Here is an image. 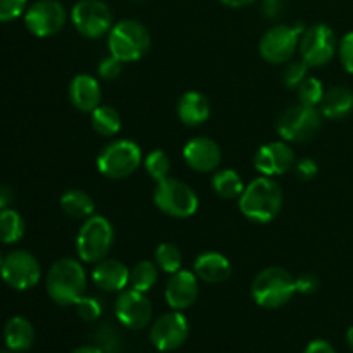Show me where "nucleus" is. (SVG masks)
<instances>
[{
  "mask_svg": "<svg viewBox=\"0 0 353 353\" xmlns=\"http://www.w3.org/2000/svg\"><path fill=\"white\" fill-rule=\"evenodd\" d=\"M240 212L248 221L257 224H268L279 216L283 207V190L274 178L259 176L245 186L238 199Z\"/></svg>",
  "mask_w": 353,
  "mask_h": 353,
  "instance_id": "f257e3e1",
  "label": "nucleus"
},
{
  "mask_svg": "<svg viewBox=\"0 0 353 353\" xmlns=\"http://www.w3.org/2000/svg\"><path fill=\"white\" fill-rule=\"evenodd\" d=\"M86 292V271L81 261L71 257L59 259L47 274V293L61 307L74 305Z\"/></svg>",
  "mask_w": 353,
  "mask_h": 353,
  "instance_id": "f03ea898",
  "label": "nucleus"
},
{
  "mask_svg": "<svg viewBox=\"0 0 353 353\" xmlns=\"http://www.w3.org/2000/svg\"><path fill=\"white\" fill-rule=\"evenodd\" d=\"M250 293L262 309H279L296 295L295 276L283 268H265L252 281Z\"/></svg>",
  "mask_w": 353,
  "mask_h": 353,
  "instance_id": "7ed1b4c3",
  "label": "nucleus"
},
{
  "mask_svg": "<svg viewBox=\"0 0 353 353\" xmlns=\"http://www.w3.org/2000/svg\"><path fill=\"white\" fill-rule=\"evenodd\" d=\"M114 245V228L103 216H90L83 221L76 236V254L85 264H97L109 255Z\"/></svg>",
  "mask_w": 353,
  "mask_h": 353,
  "instance_id": "20e7f679",
  "label": "nucleus"
},
{
  "mask_svg": "<svg viewBox=\"0 0 353 353\" xmlns=\"http://www.w3.org/2000/svg\"><path fill=\"white\" fill-rule=\"evenodd\" d=\"M107 45L121 62L140 61L150 48V33L140 21L123 19L110 28Z\"/></svg>",
  "mask_w": 353,
  "mask_h": 353,
  "instance_id": "39448f33",
  "label": "nucleus"
},
{
  "mask_svg": "<svg viewBox=\"0 0 353 353\" xmlns=\"http://www.w3.org/2000/svg\"><path fill=\"white\" fill-rule=\"evenodd\" d=\"M143 164L140 145L133 140H114L107 143L97 155L100 174L109 179L130 178Z\"/></svg>",
  "mask_w": 353,
  "mask_h": 353,
  "instance_id": "423d86ee",
  "label": "nucleus"
},
{
  "mask_svg": "<svg viewBox=\"0 0 353 353\" xmlns=\"http://www.w3.org/2000/svg\"><path fill=\"white\" fill-rule=\"evenodd\" d=\"M154 203L161 212L174 219H186L199 210V195L185 181L165 178L154 190Z\"/></svg>",
  "mask_w": 353,
  "mask_h": 353,
  "instance_id": "0eeeda50",
  "label": "nucleus"
},
{
  "mask_svg": "<svg viewBox=\"0 0 353 353\" xmlns=\"http://www.w3.org/2000/svg\"><path fill=\"white\" fill-rule=\"evenodd\" d=\"M323 126V114L317 107L296 103L283 110L281 116L276 121V131L279 138L288 143H302L309 141L317 134Z\"/></svg>",
  "mask_w": 353,
  "mask_h": 353,
  "instance_id": "6e6552de",
  "label": "nucleus"
},
{
  "mask_svg": "<svg viewBox=\"0 0 353 353\" xmlns=\"http://www.w3.org/2000/svg\"><path fill=\"white\" fill-rule=\"evenodd\" d=\"M303 24L288 26V24H276L269 28L261 38L259 43V54L269 64H286L293 59L295 52L299 50L300 37L303 33Z\"/></svg>",
  "mask_w": 353,
  "mask_h": 353,
  "instance_id": "1a4fd4ad",
  "label": "nucleus"
},
{
  "mask_svg": "<svg viewBox=\"0 0 353 353\" xmlns=\"http://www.w3.org/2000/svg\"><path fill=\"white\" fill-rule=\"evenodd\" d=\"M338 40L333 28L326 23H316L305 28L300 37L299 52L310 68H323L330 64L338 52Z\"/></svg>",
  "mask_w": 353,
  "mask_h": 353,
  "instance_id": "9d476101",
  "label": "nucleus"
},
{
  "mask_svg": "<svg viewBox=\"0 0 353 353\" xmlns=\"http://www.w3.org/2000/svg\"><path fill=\"white\" fill-rule=\"evenodd\" d=\"M71 23L85 38H102L109 34L112 12L103 0H79L71 9Z\"/></svg>",
  "mask_w": 353,
  "mask_h": 353,
  "instance_id": "9b49d317",
  "label": "nucleus"
},
{
  "mask_svg": "<svg viewBox=\"0 0 353 353\" xmlns=\"http://www.w3.org/2000/svg\"><path fill=\"white\" fill-rule=\"evenodd\" d=\"M0 276L7 286L17 292L34 288L41 279V265L33 254L26 250H14L3 257Z\"/></svg>",
  "mask_w": 353,
  "mask_h": 353,
  "instance_id": "f8f14e48",
  "label": "nucleus"
},
{
  "mask_svg": "<svg viewBox=\"0 0 353 353\" xmlns=\"http://www.w3.org/2000/svg\"><path fill=\"white\" fill-rule=\"evenodd\" d=\"M65 17L64 6L57 0H37L24 12V24L34 37L48 38L64 28Z\"/></svg>",
  "mask_w": 353,
  "mask_h": 353,
  "instance_id": "ddd939ff",
  "label": "nucleus"
},
{
  "mask_svg": "<svg viewBox=\"0 0 353 353\" xmlns=\"http://www.w3.org/2000/svg\"><path fill=\"white\" fill-rule=\"evenodd\" d=\"M190 334V324L179 310L164 314L150 327V341L159 352H172L181 347Z\"/></svg>",
  "mask_w": 353,
  "mask_h": 353,
  "instance_id": "4468645a",
  "label": "nucleus"
},
{
  "mask_svg": "<svg viewBox=\"0 0 353 353\" xmlns=\"http://www.w3.org/2000/svg\"><path fill=\"white\" fill-rule=\"evenodd\" d=\"M117 321L128 330H143L152 321V303L145 293L130 288L119 293L114 303Z\"/></svg>",
  "mask_w": 353,
  "mask_h": 353,
  "instance_id": "2eb2a0df",
  "label": "nucleus"
},
{
  "mask_svg": "<svg viewBox=\"0 0 353 353\" xmlns=\"http://www.w3.org/2000/svg\"><path fill=\"white\" fill-rule=\"evenodd\" d=\"M295 152L288 141H269L261 145L254 155V165L262 176H283L295 165Z\"/></svg>",
  "mask_w": 353,
  "mask_h": 353,
  "instance_id": "dca6fc26",
  "label": "nucleus"
},
{
  "mask_svg": "<svg viewBox=\"0 0 353 353\" xmlns=\"http://www.w3.org/2000/svg\"><path fill=\"white\" fill-rule=\"evenodd\" d=\"M199 281L200 279L196 278L195 272L186 271V269H179L178 272L171 274L164 290L168 305L179 312L190 309L199 299Z\"/></svg>",
  "mask_w": 353,
  "mask_h": 353,
  "instance_id": "f3484780",
  "label": "nucleus"
},
{
  "mask_svg": "<svg viewBox=\"0 0 353 353\" xmlns=\"http://www.w3.org/2000/svg\"><path fill=\"white\" fill-rule=\"evenodd\" d=\"M183 159L186 165L196 172H214L221 165V147L217 141L207 137H195L186 141L183 148Z\"/></svg>",
  "mask_w": 353,
  "mask_h": 353,
  "instance_id": "a211bd4d",
  "label": "nucleus"
},
{
  "mask_svg": "<svg viewBox=\"0 0 353 353\" xmlns=\"http://www.w3.org/2000/svg\"><path fill=\"white\" fill-rule=\"evenodd\" d=\"M92 281L102 292L121 293L130 286V269L117 259L105 257L93 264Z\"/></svg>",
  "mask_w": 353,
  "mask_h": 353,
  "instance_id": "6ab92c4d",
  "label": "nucleus"
},
{
  "mask_svg": "<svg viewBox=\"0 0 353 353\" xmlns=\"http://www.w3.org/2000/svg\"><path fill=\"white\" fill-rule=\"evenodd\" d=\"M68 95L72 107L79 112H92L100 105L102 100V88L100 83L92 74H76L68 86Z\"/></svg>",
  "mask_w": 353,
  "mask_h": 353,
  "instance_id": "aec40b11",
  "label": "nucleus"
},
{
  "mask_svg": "<svg viewBox=\"0 0 353 353\" xmlns=\"http://www.w3.org/2000/svg\"><path fill=\"white\" fill-rule=\"evenodd\" d=\"M193 272L196 278L209 285H219L228 281L233 274V268L226 255L219 252H203L193 262Z\"/></svg>",
  "mask_w": 353,
  "mask_h": 353,
  "instance_id": "412c9836",
  "label": "nucleus"
},
{
  "mask_svg": "<svg viewBox=\"0 0 353 353\" xmlns=\"http://www.w3.org/2000/svg\"><path fill=\"white\" fill-rule=\"evenodd\" d=\"M176 112H178L179 121L185 126H202L210 117V102L202 92L190 90V92H185L179 97Z\"/></svg>",
  "mask_w": 353,
  "mask_h": 353,
  "instance_id": "4be33fe9",
  "label": "nucleus"
},
{
  "mask_svg": "<svg viewBox=\"0 0 353 353\" xmlns=\"http://www.w3.org/2000/svg\"><path fill=\"white\" fill-rule=\"evenodd\" d=\"M319 110L326 119H345L353 112V90L341 85L331 86L330 90L324 92Z\"/></svg>",
  "mask_w": 353,
  "mask_h": 353,
  "instance_id": "5701e85b",
  "label": "nucleus"
},
{
  "mask_svg": "<svg viewBox=\"0 0 353 353\" xmlns=\"http://www.w3.org/2000/svg\"><path fill=\"white\" fill-rule=\"evenodd\" d=\"M3 340L9 350L12 352H28L33 347L34 327L26 317L16 316L7 321L3 327Z\"/></svg>",
  "mask_w": 353,
  "mask_h": 353,
  "instance_id": "b1692460",
  "label": "nucleus"
},
{
  "mask_svg": "<svg viewBox=\"0 0 353 353\" xmlns=\"http://www.w3.org/2000/svg\"><path fill=\"white\" fill-rule=\"evenodd\" d=\"M61 209L65 216L72 219H88L90 216L95 214V202L92 196L83 190H68L61 196Z\"/></svg>",
  "mask_w": 353,
  "mask_h": 353,
  "instance_id": "393cba45",
  "label": "nucleus"
},
{
  "mask_svg": "<svg viewBox=\"0 0 353 353\" xmlns=\"http://www.w3.org/2000/svg\"><path fill=\"white\" fill-rule=\"evenodd\" d=\"M210 185H212L214 193L224 200L240 199L245 190L243 179L233 169H219V171H214Z\"/></svg>",
  "mask_w": 353,
  "mask_h": 353,
  "instance_id": "a878e982",
  "label": "nucleus"
},
{
  "mask_svg": "<svg viewBox=\"0 0 353 353\" xmlns=\"http://www.w3.org/2000/svg\"><path fill=\"white\" fill-rule=\"evenodd\" d=\"M92 128L100 137H116L123 126V119L112 105H99L90 112Z\"/></svg>",
  "mask_w": 353,
  "mask_h": 353,
  "instance_id": "bb28decb",
  "label": "nucleus"
},
{
  "mask_svg": "<svg viewBox=\"0 0 353 353\" xmlns=\"http://www.w3.org/2000/svg\"><path fill=\"white\" fill-rule=\"evenodd\" d=\"M157 264L152 261H140L130 269V286L137 292L147 293L157 285L159 281Z\"/></svg>",
  "mask_w": 353,
  "mask_h": 353,
  "instance_id": "cd10ccee",
  "label": "nucleus"
},
{
  "mask_svg": "<svg viewBox=\"0 0 353 353\" xmlns=\"http://www.w3.org/2000/svg\"><path fill=\"white\" fill-rule=\"evenodd\" d=\"M24 221L14 209L0 210V241L6 245L17 243L24 236Z\"/></svg>",
  "mask_w": 353,
  "mask_h": 353,
  "instance_id": "c85d7f7f",
  "label": "nucleus"
},
{
  "mask_svg": "<svg viewBox=\"0 0 353 353\" xmlns=\"http://www.w3.org/2000/svg\"><path fill=\"white\" fill-rule=\"evenodd\" d=\"M92 343L103 353H123L124 338L112 324H100L92 333Z\"/></svg>",
  "mask_w": 353,
  "mask_h": 353,
  "instance_id": "c756f323",
  "label": "nucleus"
},
{
  "mask_svg": "<svg viewBox=\"0 0 353 353\" xmlns=\"http://www.w3.org/2000/svg\"><path fill=\"white\" fill-rule=\"evenodd\" d=\"M154 262L162 272H165V274H174L183 265L181 250L174 243L164 241V243H161L155 248Z\"/></svg>",
  "mask_w": 353,
  "mask_h": 353,
  "instance_id": "7c9ffc66",
  "label": "nucleus"
},
{
  "mask_svg": "<svg viewBox=\"0 0 353 353\" xmlns=\"http://www.w3.org/2000/svg\"><path fill=\"white\" fill-rule=\"evenodd\" d=\"M143 168L147 171V174L159 183L162 179L169 178V172H171V159H169V155L164 150L155 148L147 157H143Z\"/></svg>",
  "mask_w": 353,
  "mask_h": 353,
  "instance_id": "2f4dec72",
  "label": "nucleus"
},
{
  "mask_svg": "<svg viewBox=\"0 0 353 353\" xmlns=\"http://www.w3.org/2000/svg\"><path fill=\"white\" fill-rule=\"evenodd\" d=\"M324 92H326V90H324V85L321 83V79L307 76V78L300 83L299 88H296V97H299L300 103L317 107L323 102Z\"/></svg>",
  "mask_w": 353,
  "mask_h": 353,
  "instance_id": "473e14b6",
  "label": "nucleus"
},
{
  "mask_svg": "<svg viewBox=\"0 0 353 353\" xmlns=\"http://www.w3.org/2000/svg\"><path fill=\"white\" fill-rule=\"evenodd\" d=\"M103 300L100 296H81L78 302L74 303L76 314L81 317L85 323H95L102 317L103 314Z\"/></svg>",
  "mask_w": 353,
  "mask_h": 353,
  "instance_id": "72a5a7b5",
  "label": "nucleus"
},
{
  "mask_svg": "<svg viewBox=\"0 0 353 353\" xmlns=\"http://www.w3.org/2000/svg\"><path fill=\"white\" fill-rule=\"evenodd\" d=\"M286 64L288 65L283 71V85L290 90H296L300 83L309 76L310 65L303 59H300V61H290Z\"/></svg>",
  "mask_w": 353,
  "mask_h": 353,
  "instance_id": "f704fd0d",
  "label": "nucleus"
},
{
  "mask_svg": "<svg viewBox=\"0 0 353 353\" xmlns=\"http://www.w3.org/2000/svg\"><path fill=\"white\" fill-rule=\"evenodd\" d=\"M28 9V0H0V23H10L23 16Z\"/></svg>",
  "mask_w": 353,
  "mask_h": 353,
  "instance_id": "c9c22d12",
  "label": "nucleus"
},
{
  "mask_svg": "<svg viewBox=\"0 0 353 353\" xmlns=\"http://www.w3.org/2000/svg\"><path fill=\"white\" fill-rule=\"evenodd\" d=\"M123 64L124 62H121L119 59L114 57V55H109V57L102 59L99 64L100 78L107 79V81H114V79H117L121 76V72H123Z\"/></svg>",
  "mask_w": 353,
  "mask_h": 353,
  "instance_id": "e433bc0d",
  "label": "nucleus"
},
{
  "mask_svg": "<svg viewBox=\"0 0 353 353\" xmlns=\"http://www.w3.org/2000/svg\"><path fill=\"white\" fill-rule=\"evenodd\" d=\"M338 55H340L345 71L353 74V31L341 38L340 45H338Z\"/></svg>",
  "mask_w": 353,
  "mask_h": 353,
  "instance_id": "4c0bfd02",
  "label": "nucleus"
},
{
  "mask_svg": "<svg viewBox=\"0 0 353 353\" xmlns=\"http://www.w3.org/2000/svg\"><path fill=\"white\" fill-rule=\"evenodd\" d=\"M296 285V293H302V295H312L319 288V278H317L314 272H302L300 276L295 278Z\"/></svg>",
  "mask_w": 353,
  "mask_h": 353,
  "instance_id": "58836bf2",
  "label": "nucleus"
},
{
  "mask_svg": "<svg viewBox=\"0 0 353 353\" xmlns=\"http://www.w3.org/2000/svg\"><path fill=\"white\" fill-rule=\"evenodd\" d=\"M293 169H295V174L299 176L300 179H303V181H310V179L316 178L317 172H319L316 161H312V159L309 157H303L300 159V161H296Z\"/></svg>",
  "mask_w": 353,
  "mask_h": 353,
  "instance_id": "ea45409f",
  "label": "nucleus"
},
{
  "mask_svg": "<svg viewBox=\"0 0 353 353\" xmlns=\"http://www.w3.org/2000/svg\"><path fill=\"white\" fill-rule=\"evenodd\" d=\"M285 2L283 0H262V12L268 19H276L283 14Z\"/></svg>",
  "mask_w": 353,
  "mask_h": 353,
  "instance_id": "a19ab883",
  "label": "nucleus"
},
{
  "mask_svg": "<svg viewBox=\"0 0 353 353\" xmlns=\"http://www.w3.org/2000/svg\"><path fill=\"white\" fill-rule=\"evenodd\" d=\"M303 353H336L333 345L326 340H314L307 345Z\"/></svg>",
  "mask_w": 353,
  "mask_h": 353,
  "instance_id": "79ce46f5",
  "label": "nucleus"
},
{
  "mask_svg": "<svg viewBox=\"0 0 353 353\" xmlns=\"http://www.w3.org/2000/svg\"><path fill=\"white\" fill-rule=\"evenodd\" d=\"M14 200V193L9 186L0 185V210L9 209V205L12 203Z\"/></svg>",
  "mask_w": 353,
  "mask_h": 353,
  "instance_id": "37998d69",
  "label": "nucleus"
},
{
  "mask_svg": "<svg viewBox=\"0 0 353 353\" xmlns=\"http://www.w3.org/2000/svg\"><path fill=\"white\" fill-rule=\"evenodd\" d=\"M221 3H224L226 7H231V9H241V7H247L255 3L257 0H219Z\"/></svg>",
  "mask_w": 353,
  "mask_h": 353,
  "instance_id": "c03bdc74",
  "label": "nucleus"
},
{
  "mask_svg": "<svg viewBox=\"0 0 353 353\" xmlns=\"http://www.w3.org/2000/svg\"><path fill=\"white\" fill-rule=\"evenodd\" d=\"M71 353H103V352L92 343V345H83V347L74 348Z\"/></svg>",
  "mask_w": 353,
  "mask_h": 353,
  "instance_id": "a18cd8bd",
  "label": "nucleus"
},
{
  "mask_svg": "<svg viewBox=\"0 0 353 353\" xmlns=\"http://www.w3.org/2000/svg\"><path fill=\"white\" fill-rule=\"evenodd\" d=\"M347 343H348V347L353 350V326L347 331Z\"/></svg>",
  "mask_w": 353,
  "mask_h": 353,
  "instance_id": "49530a36",
  "label": "nucleus"
},
{
  "mask_svg": "<svg viewBox=\"0 0 353 353\" xmlns=\"http://www.w3.org/2000/svg\"><path fill=\"white\" fill-rule=\"evenodd\" d=\"M2 262H3V255H2V252H0V265H2Z\"/></svg>",
  "mask_w": 353,
  "mask_h": 353,
  "instance_id": "de8ad7c7",
  "label": "nucleus"
},
{
  "mask_svg": "<svg viewBox=\"0 0 353 353\" xmlns=\"http://www.w3.org/2000/svg\"><path fill=\"white\" fill-rule=\"evenodd\" d=\"M0 353H16V352H12V350H3V352H0Z\"/></svg>",
  "mask_w": 353,
  "mask_h": 353,
  "instance_id": "09e8293b",
  "label": "nucleus"
},
{
  "mask_svg": "<svg viewBox=\"0 0 353 353\" xmlns=\"http://www.w3.org/2000/svg\"><path fill=\"white\" fill-rule=\"evenodd\" d=\"M137 2H140V0H137Z\"/></svg>",
  "mask_w": 353,
  "mask_h": 353,
  "instance_id": "8fccbe9b",
  "label": "nucleus"
}]
</instances>
